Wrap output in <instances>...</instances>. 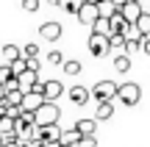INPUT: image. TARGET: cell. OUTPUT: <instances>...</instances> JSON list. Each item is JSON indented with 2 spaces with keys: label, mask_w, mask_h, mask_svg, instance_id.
<instances>
[{
  "label": "cell",
  "mask_w": 150,
  "mask_h": 147,
  "mask_svg": "<svg viewBox=\"0 0 150 147\" xmlns=\"http://www.w3.org/2000/svg\"><path fill=\"white\" fill-rule=\"evenodd\" d=\"M117 92H120V83L114 81H97L92 86V97L97 103H108V100H117Z\"/></svg>",
  "instance_id": "cell-1"
},
{
  "label": "cell",
  "mask_w": 150,
  "mask_h": 147,
  "mask_svg": "<svg viewBox=\"0 0 150 147\" xmlns=\"http://www.w3.org/2000/svg\"><path fill=\"white\" fill-rule=\"evenodd\" d=\"M61 120V108L56 103H42V108L36 111V125L39 128H47V125H59Z\"/></svg>",
  "instance_id": "cell-2"
},
{
  "label": "cell",
  "mask_w": 150,
  "mask_h": 147,
  "mask_svg": "<svg viewBox=\"0 0 150 147\" xmlns=\"http://www.w3.org/2000/svg\"><path fill=\"white\" fill-rule=\"evenodd\" d=\"M117 100L122 106H136L142 100V89H139V83H131V81H125V83H120V92H117Z\"/></svg>",
  "instance_id": "cell-3"
},
{
  "label": "cell",
  "mask_w": 150,
  "mask_h": 147,
  "mask_svg": "<svg viewBox=\"0 0 150 147\" xmlns=\"http://www.w3.org/2000/svg\"><path fill=\"white\" fill-rule=\"evenodd\" d=\"M75 17H78V22H81V25H95V22L97 20H100V6H97V3H92V0H86V3L83 6H81V11H78V14H75Z\"/></svg>",
  "instance_id": "cell-4"
},
{
  "label": "cell",
  "mask_w": 150,
  "mask_h": 147,
  "mask_svg": "<svg viewBox=\"0 0 150 147\" xmlns=\"http://www.w3.org/2000/svg\"><path fill=\"white\" fill-rule=\"evenodd\" d=\"M89 53L95 58H103L106 53H111V44H108V36H100V33H92L89 36Z\"/></svg>",
  "instance_id": "cell-5"
},
{
  "label": "cell",
  "mask_w": 150,
  "mask_h": 147,
  "mask_svg": "<svg viewBox=\"0 0 150 147\" xmlns=\"http://www.w3.org/2000/svg\"><path fill=\"white\" fill-rule=\"evenodd\" d=\"M39 83H42V81H39V72L36 70H25L22 75H17V86H20L22 92H36Z\"/></svg>",
  "instance_id": "cell-6"
},
{
  "label": "cell",
  "mask_w": 150,
  "mask_h": 147,
  "mask_svg": "<svg viewBox=\"0 0 150 147\" xmlns=\"http://www.w3.org/2000/svg\"><path fill=\"white\" fill-rule=\"evenodd\" d=\"M61 33H64L61 22H42V25H39V36H42L45 42H59Z\"/></svg>",
  "instance_id": "cell-7"
},
{
  "label": "cell",
  "mask_w": 150,
  "mask_h": 147,
  "mask_svg": "<svg viewBox=\"0 0 150 147\" xmlns=\"http://www.w3.org/2000/svg\"><path fill=\"white\" fill-rule=\"evenodd\" d=\"M42 94L47 103H56V100L64 94V86H61V81H42Z\"/></svg>",
  "instance_id": "cell-8"
},
{
  "label": "cell",
  "mask_w": 150,
  "mask_h": 147,
  "mask_svg": "<svg viewBox=\"0 0 150 147\" xmlns=\"http://www.w3.org/2000/svg\"><path fill=\"white\" fill-rule=\"evenodd\" d=\"M42 103H47L42 92H25V97H22V111H39Z\"/></svg>",
  "instance_id": "cell-9"
},
{
  "label": "cell",
  "mask_w": 150,
  "mask_h": 147,
  "mask_svg": "<svg viewBox=\"0 0 150 147\" xmlns=\"http://www.w3.org/2000/svg\"><path fill=\"white\" fill-rule=\"evenodd\" d=\"M67 94H70V100H72L75 106H86V103H89V97H92V89H86V86H72Z\"/></svg>",
  "instance_id": "cell-10"
},
{
  "label": "cell",
  "mask_w": 150,
  "mask_h": 147,
  "mask_svg": "<svg viewBox=\"0 0 150 147\" xmlns=\"http://www.w3.org/2000/svg\"><path fill=\"white\" fill-rule=\"evenodd\" d=\"M75 128H78L81 136H95V131H97V120H95V117H83V120L75 122Z\"/></svg>",
  "instance_id": "cell-11"
},
{
  "label": "cell",
  "mask_w": 150,
  "mask_h": 147,
  "mask_svg": "<svg viewBox=\"0 0 150 147\" xmlns=\"http://www.w3.org/2000/svg\"><path fill=\"white\" fill-rule=\"evenodd\" d=\"M39 139H42L45 144H50V142H61V131H59V125L39 128Z\"/></svg>",
  "instance_id": "cell-12"
},
{
  "label": "cell",
  "mask_w": 150,
  "mask_h": 147,
  "mask_svg": "<svg viewBox=\"0 0 150 147\" xmlns=\"http://www.w3.org/2000/svg\"><path fill=\"white\" fill-rule=\"evenodd\" d=\"M114 117V100H108V103H97V111H95V120L97 122H106Z\"/></svg>",
  "instance_id": "cell-13"
},
{
  "label": "cell",
  "mask_w": 150,
  "mask_h": 147,
  "mask_svg": "<svg viewBox=\"0 0 150 147\" xmlns=\"http://www.w3.org/2000/svg\"><path fill=\"white\" fill-rule=\"evenodd\" d=\"M142 14H145V8H142V3H134V0H131V3H128V6L122 8V17H125L128 22H136V20H139Z\"/></svg>",
  "instance_id": "cell-14"
},
{
  "label": "cell",
  "mask_w": 150,
  "mask_h": 147,
  "mask_svg": "<svg viewBox=\"0 0 150 147\" xmlns=\"http://www.w3.org/2000/svg\"><path fill=\"white\" fill-rule=\"evenodd\" d=\"M3 58H6V64H14L17 58H25V56H22V47H17V44H6V47H3Z\"/></svg>",
  "instance_id": "cell-15"
},
{
  "label": "cell",
  "mask_w": 150,
  "mask_h": 147,
  "mask_svg": "<svg viewBox=\"0 0 150 147\" xmlns=\"http://www.w3.org/2000/svg\"><path fill=\"white\" fill-rule=\"evenodd\" d=\"M92 33H100V36H111V20H108V17H100V20L92 25Z\"/></svg>",
  "instance_id": "cell-16"
},
{
  "label": "cell",
  "mask_w": 150,
  "mask_h": 147,
  "mask_svg": "<svg viewBox=\"0 0 150 147\" xmlns=\"http://www.w3.org/2000/svg\"><path fill=\"white\" fill-rule=\"evenodd\" d=\"M114 70H117L120 75H125V72L131 70V56L128 53H117V58H114Z\"/></svg>",
  "instance_id": "cell-17"
},
{
  "label": "cell",
  "mask_w": 150,
  "mask_h": 147,
  "mask_svg": "<svg viewBox=\"0 0 150 147\" xmlns=\"http://www.w3.org/2000/svg\"><path fill=\"white\" fill-rule=\"evenodd\" d=\"M81 142V133H78V128H70V131H61V144H70L75 147Z\"/></svg>",
  "instance_id": "cell-18"
},
{
  "label": "cell",
  "mask_w": 150,
  "mask_h": 147,
  "mask_svg": "<svg viewBox=\"0 0 150 147\" xmlns=\"http://www.w3.org/2000/svg\"><path fill=\"white\" fill-rule=\"evenodd\" d=\"M0 133H3V136L17 133V120L14 117H0Z\"/></svg>",
  "instance_id": "cell-19"
},
{
  "label": "cell",
  "mask_w": 150,
  "mask_h": 147,
  "mask_svg": "<svg viewBox=\"0 0 150 147\" xmlns=\"http://www.w3.org/2000/svg\"><path fill=\"white\" fill-rule=\"evenodd\" d=\"M125 42H128V39H125L122 33H111V36H108V44H111V50H117V53H125Z\"/></svg>",
  "instance_id": "cell-20"
},
{
  "label": "cell",
  "mask_w": 150,
  "mask_h": 147,
  "mask_svg": "<svg viewBox=\"0 0 150 147\" xmlns=\"http://www.w3.org/2000/svg\"><path fill=\"white\" fill-rule=\"evenodd\" d=\"M14 81H17V75H14V70H11V64H3L0 67V83L8 86V83H14Z\"/></svg>",
  "instance_id": "cell-21"
},
{
  "label": "cell",
  "mask_w": 150,
  "mask_h": 147,
  "mask_svg": "<svg viewBox=\"0 0 150 147\" xmlns=\"http://www.w3.org/2000/svg\"><path fill=\"white\" fill-rule=\"evenodd\" d=\"M61 70H64V75H70V78H75V75H81V70H83V67H81V61H64V67H61Z\"/></svg>",
  "instance_id": "cell-22"
},
{
  "label": "cell",
  "mask_w": 150,
  "mask_h": 147,
  "mask_svg": "<svg viewBox=\"0 0 150 147\" xmlns=\"http://www.w3.org/2000/svg\"><path fill=\"white\" fill-rule=\"evenodd\" d=\"M136 28H139L142 36H150V11H145V14L136 20Z\"/></svg>",
  "instance_id": "cell-23"
},
{
  "label": "cell",
  "mask_w": 150,
  "mask_h": 147,
  "mask_svg": "<svg viewBox=\"0 0 150 147\" xmlns=\"http://www.w3.org/2000/svg\"><path fill=\"white\" fill-rule=\"evenodd\" d=\"M83 3H86V0H61V8H64V11H70V14H78Z\"/></svg>",
  "instance_id": "cell-24"
},
{
  "label": "cell",
  "mask_w": 150,
  "mask_h": 147,
  "mask_svg": "<svg viewBox=\"0 0 150 147\" xmlns=\"http://www.w3.org/2000/svg\"><path fill=\"white\" fill-rule=\"evenodd\" d=\"M22 56L25 58H39V44H33V42L22 44Z\"/></svg>",
  "instance_id": "cell-25"
},
{
  "label": "cell",
  "mask_w": 150,
  "mask_h": 147,
  "mask_svg": "<svg viewBox=\"0 0 150 147\" xmlns=\"http://www.w3.org/2000/svg\"><path fill=\"white\" fill-rule=\"evenodd\" d=\"M64 56H61L59 53V50H50V53H47V64H53V67H64Z\"/></svg>",
  "instance_id": "cell-26"
},
{
  "label": "cell",
  "mask_w": 150,
  "mask_h": 147,
  "mask_svg": "<svg viewBox=\"0 0 150 147\" xmlns=\"http://www.w3.org/2000/svg\"><path fill=\"white\" fill-rule=\"evenodd\" d=\"M136 50H142V39H128V42H125V53H136Z\"/></svg>",
  "instance_id": "cell-27"
},
{
  "label": "cell",
  "mask_w": 150,
  "mask_h": 147,
  "mask_svg": "<svg viewBox=\"0 0 150 147\" xmlns=\"http://www.w3.org/2000/svg\"><path fill=\"white\" fill-rule=\"evenodd\" d=\"M11 70H14V75H22V72L28 70V58H17L14 64H11Z\"/></svg>",
  "instance_id": "cell-28"
},
{
  "label": "cell",
  "mask_w": 150,
  "mask_h": 147,
  "mask_svg": "<svg viewBox=\"0 0 150 147\" xmlns=\"http://www.w3.org/2000/svg\"><path fill=\"white\" fill-rule=\"evenodd\" d=\"M22 11H28V14L39 11V0H22Z\"/></svg>",
  "instance_id": "cell-29"
},
{
  "label": "cell",
  "mask_w": 150,
  "mask_h": 147,
  "mask_svg": "<svg viewBox=\"0 0 150 147\" xmlns=\"http://www.w3.org/2000/svg\"><path fill=\"white\" fill-rule=\"evenodd\" d=\"M75 147H97V139L95 136H81V142L75 144Z\"/></svg>",
  "instance_id": "cell-30"
},
{
  "label": "cell",
  "mask_w": 150,
  "mask_h": 147,
  "mask_svg": "<svg viewBox=\"0 0 150 147\" xmlns=\"http://www.w3.org/2000/svg\"><path fill=\"white\" fill-rule=\"evenodd\" d=\"M142 53H145V56H150V36H145V39H142Z\"/></svg>",
  "instance_id": "cell-31"
},
{
  "label": "cell",
  "mask_w": 150,
  "mask_h": 147,
  "mask_svg": "<svg viewBox=\"0 0 150 147\" xmlns=\"http://www.w3.org/2000/svg\"><path fill=\"white\" fill-rule=\"evenodd\" d=\"M128 3H131V0H111V6H114V8H125Z\"/></svg>",
  "instance_id": "cell-32"
},
{
  "label": "cell",
  "mask_w": 150,
  "mask_h": 147,
  "mask_svg": "<svg viewBox=\"0 0 150 147\" xmlns=\"http://www.w3.org/2000/svg\"><path fill=\"white\" fill-rule=\"evenodd\" d=\"M28 70H36L39 72V58H28Z\"/></svg>",
  "instance_id": "cell-33"
},
{
  "label": "cell",
  "mask_w": 150,
  "mask_h": 147,
  "mask_svg": "<svg viewBox=\"0 0 150 147\" xmlns=\"http://www.w3.org/2000/svg\"><path fill=\"white\" fill-rule=\"evenodd\" d=\"M6 94H8V86H6V83H0V100H6Z\"/></svg>",
  "instance_id": "cell-34"
},
{
  "label": "cell",
  "mask_w": 150,
  "mask_h": 147,
  "mask_svg": "<svg viewBox=\"0 0 150 147\" xmlns=\"http://www.w3.org/2000/svg\"><path fill=\"white\" fill-rule=\"evenodd\" d=\"M47 3H50V6H61V0H47Z\"/></svg>",
  "instance_id": "cell-35"
},
{
  "label": "cell",
  "mask_w": 150,
  "mask_h": 147,
  "mask_svg": "<svg viewBox=\"0 0 150 147\" xmlns=\"http://www.w3.org/2000/svg\"><path fill=\"white\" fill-rule=\"evenodd\" d=\"M92 3H97V6H100V3H108V0H92Z\"/></svg>",
  "instance_id": "cell-36"
},
{
  "label": "cell",
  "mask_w": 150,
  "mask_h": 147,
  "mask_svg": "<svg viewBox=\"0 0 150 147\" xmlns=\"http://www.w3.org/2000/svg\"><path fill=\"white\" fill-rule=\"evenodd\" d=\"M3 142H6V139H3V133H0V147H3Z\"/></svg>",
  "instance_id": "cell-37"
},
{
  "label": "cell",
  "mask_w": 150,
  "mask_h": 147,
  "mask_svg": "<svg viewBox=\"0 0 150 147\" xmlns=\"http://www.w3.org/2000/svg\"><path fill=\"white\" fill-rule=\"evenodd\" d=\"M134 3H142V0H134Z\"/></svg>",
  "instance_id": "cell-38"
},
{
  "label": "cell",
  "mask_w": 150,
  "mask_h": 147,
  "mask_svg": "<svg viewBox=\"0 0 150 147\" xmlns=\"http://www.w3.org/2000/svg\"><path fill=\"white\" fill-rule=\"evenodd\" d=\"M61 147H70V144H61Z\"/></svg>",
  "instance_id": "cell-39"
},
{
  "label": "cell",
  "mask_w": 150,
  "mask_h": 147,
  "mask_svg": "<svg viewBox=\"0 0 150 147\" xmlns=\"http://www.w3.org/2000/svg\"><path fill=\"white\" fill-rule=\"evenodd\" d=\"M0 103H3V100H0Z\"/></svg>",
  "instance_id": "cell-40"
},
{
  "label": "cell",
  "mask_w": 150,
  "mask_h": 147,
  "mask_svg": "<svg viewBox=\"0 0 150 147\" xmlns=\"http://www.w3.org/2000/svg\"><path fill=\"white\" fill-rule=\"evenodd\" d=\"M3 147H6V144H3Z\"/></svg>",
  "instance_id": "cell-41"
}]
</instances>
